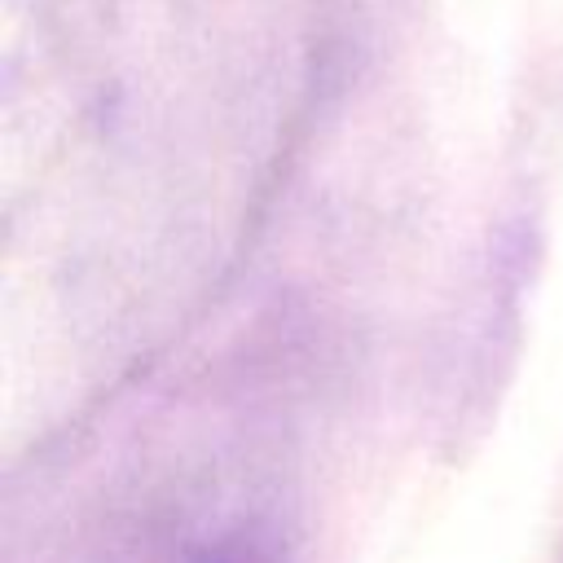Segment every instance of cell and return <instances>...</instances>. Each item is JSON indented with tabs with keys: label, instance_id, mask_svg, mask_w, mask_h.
Returning a JSON list of instances; mask_svg holds the SVG:
<instances>
[{
	"label": "cell",
	"instance_id": "6da1fadb",
	"mask_svg": "<svg viewBox=\"0 0 563 563\" xmlns=\"http://www.w3.org/2000/svg\"><path fill=\"white\" fill-rule=\"evenodd\" d=\"M185 563H286L282 545L260 528H233L207 545H198Z\"/></svg>",
	"mask_w": 563,
	"mask_h": 563
}]
</instances>
